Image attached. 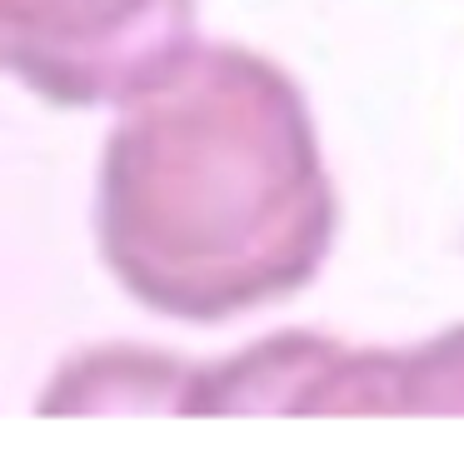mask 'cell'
Segmentation results:
<instances>
[{
	"instance_id": "6da1fadb",
	"label": "cell",
	"mask_w": 464,
	"mask_h": 464,
	"mask_svg": "<svg viewBox=\"0 0 464 464\" xmlns=\"http://www.w3.org/2000/svg\"><path fill=\"white\" fill-rule=\"evenodd\" d=\"M340 195L300 81L235 41H190L121 105L95 180V245L140 310L220 324L324 270Z\"/></svg>"
},
{
	"instance_id": "7a4b0ae2",
	"label": "cell",
	"mask_w": 464,
	"mask_h": 464,
	"mask_svg": "<svg viewBox=\"0 0 464 464\" xmlns=\"http://www.w3.org/2000/svg\"><path fill=\"white\" fill-rule=\"evenodd\" d=\"M195 41V0H0L11 75L61 111L125 105Z\"/></svg>"
},
{
	"instance_id": "3957f363",
	"label": "cell",
	"mask_w": 464,
	"mask_h": 464,
	"mask_svg": "<svg viewBox=\"0 0 464 464\" xmlns=\"http://www.w3.org/2000/svg\"><path fill=\"white\" fill-rule=\"evenodd\" d=\"M195 364L145 344H95L55 370L41 414H190Z\"/></svg>"
}]
</instances>
